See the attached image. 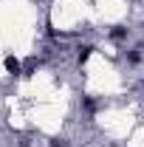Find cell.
<instances>
[{
  "label": "cell",
  "mask_w": 144,
  "mask_h": 147,
  "mask_svg": "<svg viewBox=\"0 0 144 147\" xmlns=\"http://www.w3.org/2000/svg\"><path fill=\"white\" fill-rule=\"evenodd\" d=\"M6 68H9V71H14V74H17V71H20V62H17V59H6Z\"/></svg>",
  "instance_id": "cell-1"
},
{
  "label": "cell",
  "mask_w": 144,
  "mask_h": 147,
  "mask_svg": "<svg viewBox=\"0 0 144 147\" xmlns=\"http://www.w3.org/2000/svg\"><path fill=\"white\" fill-rule=\"evenodd\" d=\"M124 34H127L124 28H116V31H113V40H122V37H124Z\"/></svg>",
  "instance_id": "cell-2"
}]
</instances>
